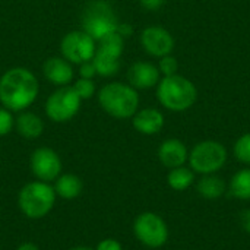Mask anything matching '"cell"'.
Returning a JSON list of instances; mask_svg holds the SVG:
<instances>
[{"label":"cell","instance_id":"1","mask_svg":"<svg viewBox=\"0 0 250 250\" xmlns=\"http://www.w3.org/2000/svg\"><path fill=\"white\" fill-rule=\"evenodd\" d=\"M40 92L35 75L26 67H12L0 78V103L10 111H25Z\"/></svg>","mask_w":250,"mask_h":250},{"label":"cell","instance_id":"2","mask_svg":"<svg viewBox=\"0 0 250 250\" xmlns=\"http://www.w3.org/2000/svg\"><path fill=\"white\" fill-rule=\"evenodd\" d=\"M157 100L164 108L173 113H183L195 105L198 89L190 79L179 73L163 76L157 85Z\"/></svg>","mask_w":250,"mask_h":250},{"label":"cell","instance_id":"3","mask_svg":"<svg viewBox=\"0 0 250 250\" xmlns=\"http://www.w3.org/2000/svg\"><path fill=\"white\" fill-rule=\"evenodd\" d=\"M98 104L108 116L126 120L139 110V94L129 83L110 82L100 89Z\"/></svg>","mask_w":250,"mask_h":250},{"label":"cell","instance_id":"4","mask_svg":"<svg viewBox=\"0 0 250 250\" xmlns=\"http://www.w3.org/2000/svg\"><path fill=\"white\" fill-rule=\"evenodd\" d=\"M56 192L54 188L45 182H31L26 183L19 195L18 205L22 214L29 220H41L50 214L56 204Z\"/></svg>","mask_w":250,"mask_h":250},{"label":"cell","instance_id":"5","mask_svg":"<svg viewBox=\"0 0 250 250\" xmlns=\"http://www.w3.org/2000/svg\"><path fill=\"white\" fill-rule=\"evenodd\" d=\"M227 149L218 141H202L198 142L189 151V167L193 173L207 176V174H217L227 163Z\"/></svg>","mask_w":250,"mask_h":250},{"label":"cell","instance_id":"6","mask_svg":"<svg viewBox=\"0 0 250 250\" xmlns=\"http://www.w3.org/2000/svg\"><path fill=\"white\" fill-rule=\"evenodd\" d=\"M119 19L113 10V7L103 0L92 1L83 13L82 18V29L91 35L95 42L103 37L117 31Z\"/></svg>","mask_w":250,"mask_h":250},{"label":"cell","instance_id":"7","mask_svg":"<svg viewBox=\"0 0 250 250\" xmlns=\"http://www.w3.org/2000/svg\"><path fill=\"white\" fill-rule=\"evenodd\" d=\"M81 103L82 100L72 85L59 86V89H56L45 101V114L56 123L69 122L78 114Z\"/></svg>","mask_w":250,"mask_h":250},{"label":"cell","instance_id":"8","mask_svg":"<svg viewBox=\"0 0 250 250\" xmlns=\"http://www.w3.org/2000/svg\"><path fill=\"white\" fill-rule=\"evenodd\" d=\"M136 239L149 249H158L168 240V227L155 212H142L133 223Z\"/></svg>","mask_w":250,"mask_h":250},{"label":"cell","instance_id":"9","mask_svg":"<svg viewBox=\"0 0 250 250\" xmlns=\"http://www.w3.org/2000/svg\"><path fill=\"white\" fill-rule=\"evenodd\" d=\"M95 50V40L83 29H75L67 32L60 42L62 57H64L72 64H82L85 62L92 60Z\"/></svg>","mask_w":250,"mask_h":250},{"label":"cell","instance_id":"10","mask_svg":"<svg viewBox=\"0 0 250 250\" xmlns=\"http://www.w3.org/2000/svg\"><path fill=\"white\" fill-rule=\"evenodd\" d=\"M29 166L32 174L45 183L54 182L62 173V160L59 154L48 146L37 148L31 154Z\"/></svg>","mask_w":250,"mask_h":250},{"label":"cell","instance_id":"11","mask_svg":"<svg viewBox=\"0 0 250 250\" xmlns=\"http://www.w3.org/2000/svg\"><path fill=\"white\" fill-rule=\"evenodd\" d=\"M141 45L149 56L161 59L174 50V38L168 29L152 25L141 32Z\"/></svg>","mask_w":250,"mask_h":250},{"label":"cell","instance_id":"12","mask_svg":"<svg viewBox=\"0 0 250 250\" xmlns=\"http://www.w3.org/2000/svg\"><path fill=\"white\" fill-rule=\"evenodd\" d=\"M161 78L158 66L151 62H135L127 70V82L136 91L157 86Z\"/></svg>","mask_w":250,"mask_h":250},{"label":"cell","instance_id":"13","mask_svg":"<svg viewBox=\"0 0 250 250\" xmlns=\"http://www.w3.org/2000/svg\"><path fill=\"white\" fill-rule=\"evenodd\" d=\"M42 73L47 81L57 86H67L73 81L75 72L72 63L67 62L64 57L53 56L47 59L42 64Z\"/></svg>","mask_w":250,"mask_h":250},{"label":"cell","instance_id":"14","mask_svg":"<svg viewBox=\"0 0 250 250\" xmlns=\"http://www.w3.org/2000/svg\"><path fill=\"white\" fill-rule=\"evenodd\" d=\"M188 158H189V149L180 139L176 138L166 139L158 148V160L164 167L170 170L185 166L188 163Z\"/></svg>","mask_w":250,"mask_h":250},{"label":"cell","instance_id":"15","mask_svg":"<svg viewBox=\"0 0 250 250\" xmlns=\"http://www.w3.org/2000/svg\"><path fill=\"white\" fill-rule=\"evenodd\" d=\"M164 123H166L164 114L158 108H152V107L141 108L132 117V125L135 130L146 136L160 133L161 129L164 127Z\"/></svg>","mask_w":250,"mask_h":250},{"label":"cell","instance_id":"16","mask_svg":"<svg viewBox=\"0 0 250 250\" xmlns=\"http://www.w3.org/2000/svg\"><path fill=\"white\" fill-rule=\"evenodd\" d=\"M15 127L22 138L37 139L44 132V122L38 114L32 111H21L15 119Z\"/></svg>","mask_w":250,"mask_h":250},{"label":"cell","instance_id":"17","mask_svg":"<svg viewBox=\"0 0 250 250\" xmlns=\"http://www.w3.org/2000/svg\"><path fill=\"white\" fill-rule=\"evenodd\" d=\"M54 192L57 196H60L62 199H75L82 193L83 189V183L82 180L76 176V174H60L56 180H54Z\"/></svg>","mask_w":250,"mask_h":250},{"label":"cell","instance_id":"18","mask_svg":"<svg viewBox=\"0 0 250 250\" xmlns=\"http://www.w3.org/2000/svg\"><path fill=\"white\" fill-rule=\"evenodd\" d=\"M196 190H198L201 198L208 199V201H214V199L221 198L226 193L227 185H226L224 179H221L220 176L207 174V176H202V179L198 182Z\"/></svg>","mask_w":250,"mask_h":250},{"label":"cell","instance_id":"19","mask_svg":"<svg viewBox=\"0 0 250 250\" xmlns=\"http://www.w3.org/2000/svg\"><path fill=\"white\" fill-rule=\"evenodd\" d=\"M97 75L103 78H110L114 76L120 70V57L103 50H95V54L92 57Z\"/></svg>","mask_w":250,"mask_h":250},{"label":"cell","instance_id":"20","mask_svg":"<svg viewBox=\"0 0 250 250\" xmlns=\"http://www.w3.org/2000/svg\"><path fill=\"white\" fill-rule=\"evenodd\" d=\"M195 182V173L190 167H176L171 168L168 176H167V183L173 190L183 192L189 189Z\"/></svg>","mask_w":250,"mask_h":250},{"label":"cell","instance_id":"21","mask_svg":"<svg viewBox=\"0 0 250 250\" xmlns=\"http://www.w3.org/2000/svg\"><path fill=\"white\" fill-rule=\"evenodd\" d=\"M230 193L242 201H250V167L239 170L230 180Z\"/></svg>","mask_w":250,"mask_h":250},{"label":"cell","instance_id":"22","mask_svg":"<svg viewBox=\"0 0 250 250\" xmlns=\"http://www.w3.org/2000/svg\"><path fill=\"white\" fill-rule=\"evenodd\" d=\"M233 154L237 161L250 166V133L242 135L233 146Z\"/></svg>","mask_w":250,"mask_h":250},{"label":"cell","instance_id":"23","mask_svg":"<svg viewBox=\"0 0 250 250\" xmlns=\"http://www.w3.org/2000/svg\"><path fill=\"white\" fill-rule=\"evenodd\" d=\"M72 86H73V89L76 91V94L79 95L81 100H89L95 94V83H94L92 79L79 78Z\"/></svg>","mask_w":250,"mask_h":250},{"label":"cell","instance_id":"24","mask_svg":"<svg viewBox=\"0 0 250 250\" xmlns=\"http://www.w3.org/2000/svg\"><path fill=\"white\" fill-rule=\"evenodd\" d=\"M157 66L160 69L161 76H171V75H176L179 72V62L171 54H167V56L161 57Z\"/></svg>","mask_w":250,"mask_h":250},{"label":"cell","instance_id":"25","mask_svg":"<svg viewBox=\"0 0 250 250\" xmlns=\"http://www.w3.org/2000/svg\"><path fill=\"white\" fill-rule=\"evenodd\" d=\"M15 126V119L12 116V111L0 107V136H6L7 133L12 132Z\"/></svg>","mask_w":250,"mask_h":250},{"label":"cell","instance_id":"26","mask_svg":"<svg viewBox=\"0 0 250 250\" xmlns=\"http://www.w3.org/2000/svg\"><path fill=\"white\" fill-rule=\"evenodd\" d=\"M95 75H97V70H95V66H94V62H92V60L79 64V76H81V78L92 79Z\"/></svg>","mask_w":250,"mask_h":250},{"label":"cell","instance_id":"27","mask_svg":"<svg viewBox=\"0 0 250 250\" xmlns=\"http://www.w3.org/2000/svg\"><path fill=\"white\" fill-rule=\"evenodd\" d=\"M95 250H123V248L116 239H104L98 243Z\"/></svg>","mask_w":250,"mask_h":250},{"label":"cell","instance_id":"28","mask_svg":"<svg viewBox=\"0 0 250 250\" xmlns=\"http://www.w3.org/2000/svg\"><path fill=\"white\" fill-rule=\"evenodd\" d=\"M141 4L146 10H158L164 4V0H141Z\"/></svg>","mask_w":250,"mask_h":250},{"label":"cell","instance_id":"29","mask_svg":"<svg viewBox=\"0 0 250 250\" xmlns=\"http://www.w3.org/2000/svg\"><path fill=\"white\" fill-rule=\"evenodd\" d=\"M240 224H242L243 230L250 234V209L242 211V214H240Z\"/></svg>","mask_w":250,"mask_h":250},{"label":"cell","instance_id":"30","mask_svg":"<svg viewBox=\"0 0 250 250\" xmlns=\"http://www.w3.org/2000/svg\"><path fill=\"white\" fill-rule=\"evenodd\" d=\"M117 32H119L123 38H126V37H130V35H132L133 28H132L129 23H120V22H119V25H117Z\"/></svg>","mask_w":250,"mask_h":250},{"label":"cell","instance_id":"31","mask_svg":"<svg viewBox=\"0 0 250 250\" xmlns=\"http://www.w3.org/2000/svg\"><path fill=\"white\" fill-rule=\"evenodd\" d=\"M16 250H40L38 249V246L37 245H34V243H31V242H25V243H22L19 248Z\"/></svg>","mask_w":250,"mask_h":250},{"label":"cell","instance_id":"32","mask_svg":"<svg viewBox=\"0 0 250 250\" xmlns=\"http://www.w3.org/2000/svg\"><path fill=\"white\" fill-rule=\"evenodd\" d=\"M69 250H94V249L86 248V246H78V248H72V249H69Z\"/></svg>","mask_w":250,"mask_h":250}]
</instances>
